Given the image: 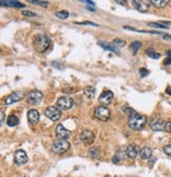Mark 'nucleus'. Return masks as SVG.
I'll return each mask as SVG.
<instances>
[{
    "label": "nucleus",
    "mask_w": 171,
    "mask_h": 177,
    "mask_svg": "<svg viewBox=\"0 0 171 177\" xmlns=\"http://www.w3.org/2000/svg\"><path fill=\"white\" fill-rule=\"evenodd\" d=\"M89 156L91 157V158H98V157L100 156V151L98 148H96V146H93V148H91L89 149Z\"/></svg>",
    "instance_id": "obj_23"
},
{
    "label": "nucleus",
    "mask_w": 171,
    "mask_h": 177,
    "mask_svg": "<svg viewBox=\"0 0 171 177\" xmlns=\"http://www.w3.org/2000/svg\"><path fill=\"white\" fill-rule=\"evenodd\" d=\"M146 123H147L146 116H143V114H140L137 113H134L131 116H129L128 125L130 128L135 129V131H140V129H143L145 127Z\"/></svg>",
    "instance_id": "obj_2"
},
{
    "label": "nucleus",
    "mask_w": 171,
    "mask_h": 177,
    "mask_svg": "<svg viewBox=\"0 0 171 177\" xmlns=\"http://www.w3.org/2000/svg\"><path fill=\"white\" fill-rule=\"evenodd\" d=\"M163 24H165V26H171V22H166V21H164V22H162Z\"/></svg>",
    "instance_id": "obj_40"
},
{
    "label": "nucleus",
    "mask_w": 171,
    "mask_h": 177,
    "mask_svg": "<svg viewBox=\"0 0 171 177\" xmlns=\"http://www.w3.org/2000/svg\"><path fill=\"white\" fill-rule=\"evenodd\" d=\"M14 161L17 166H22V164H26L28 162V156H26V153L22 149H18L16 151L14 156Z\"/></svg>",
    "instance_id": "obj_11"
},
{
    "label": "nucleus",
    "mask_w": 171,
    "mask_h": 177,
    "mask_svg": "<svg viewBox=\"0 0 171 177\" xmlns=\"http://www.w3.org/2000/svg\"><path fill=\"white\" fill-rule=\"evenodd\" d=\"M94 117L100 121H107L110 119L111 111L108 107L106 106H98L94 109Z\"/></svg>",
    "instance_id": "obj_4"
},
{
    "label": "nucleus",
    "mask_w": 171,
    "mask_h": 177,
    "mask_svg": "<svg viewBox=\"0 0 171 177\" xmlns=\"http://www.w3.org/2000/svg\"><path fill=\"white\" fill-rule=\"evenodd\" d=\"M163 151H164V153L166 154V155H168V156L171 157V144L164 146V148H163Z\"/></svg>",
    "instance_id": "obj_31"
},
{
    "label": "nucleus",
    "mask_w": 171,
    "mask_h": 177,
    "mask_svg": "<svg viewBox=\"0 0 171 177\" xmlns=\"http://www.w3.org/2000/svg\"><path fill=\"white\" fill-rule=\"evenodd\" d=\"M79 138H80L81 142H83L85 144H89V143H91V142H93L94 134L91 131H89V129H85V131L80 134Z\"/></svg>",
    "instance_id": "obj_15"
},
{
    "label": "nucleus",
    "mask_w": 171,
    "mask_h": 177,
    "mask_svg": "<svg viewBox=\"0 0 171 177\" xmlns=\"http://www.w3.org/2000/svg\"><path fill=\"white\" fill-rule=\"evenodd\" d=\"M98 45H100L103 49L108 50V51H111V52H114V53H116V54H120V51H118L117 47H116L114 44H110V43H106V41H98Z\"/></svg>",
    "instance_id": "obj_16"
},
{
    "label": "nucleus",
    "mask_w": 171,
    "mask_h": 177,
    "mask_svg": "<svg viewBox=\"0 0 171 177\" xmlns=\"http://www.w3.org/2000/svg\"><path fill=\"white\" fill-rule=\"evenodd\" d=\"M21 13H22V15H24V16H30V17H35L36 16L35 13L30 12V11H22Z\"/></svg>",
    "instance_id": "obj_32"
},
{
    "label": "nucleus",
    "mask_w": 171,
    "mask_h": 177,
    "mask_svg": "<svg viewBox=\"0 0 171 177\" xmlns=\"http://www.w3.org/2000/svg\"><path fill=\"white\" fill-rule=\"evenodd\" d=\"M140 47H142V44H140V41H133V43L131 44L130 50L132 51L133 54H136V52L138 51V49H140Z\"/></svg>",
    "instance_id": "obj_25"
},
{
    "label": "nucleus",
    "mask_w": 171,
    "mask_h": 177,
    "mask_svg": "<svg viewBox=\"0 0 171 177\" xmlns=\"http://www.w3.org/2000/svg\"><path fill=\"white\" fill-rule=\"evenodd\" d=\"M83 2H86L87 4H90V6H95L94 1H85V0H83Z\"/></svg>",
    "instance_id": "obj_37"
},
{
    "label": "nucleus",
    "mask_w": 171,
    "mask_h": 177,
    "mask_svg": "<svg viewBox=\"0 0 171 177\" xmlns=\"http://www.w3.org/2000/svg\"><path fill=\"white\" fill-rule=\"evenodd\" d=\"M43 98V94L41 91L39 90H32L31 92H29L28 97V102L32 105H36V104H39L41 102V100Z\"/></svg>",
    "instance_id": "obj_6"
},
{
    "label": "nucleus",
    "mask_w": 171,
    "mask_h": 177,
    "mask_svg": "<svg viewBox=\"0 0 171 177\" xmlns=\"http://www.w3.org/2000/svg\"><path fill=\"white\" fill-rule=\"evenodd\" d=\"M166 122L163 120L162 118H153L150 122V127L152 131L154 132H160V131H165Z\"/></svg>",
    "instance_id": "obj_10"
},
{
    "label": "nucleus",
    "mask_w": 171,
    "mask_h": 177,
    "mask_svg": "<svg viewBox=\"0 0 171 177\" xmlns=\"http://www.w3.org/2000/svg\"><path fill=\"white\" fill-rule=\"evenodd\" d=\"M166 93L169 94V96H171V87H168V88L166 89Z\"/></svg>",
    "instance_id": "obj_39"
},
{
    "label": "nucleus",
    "mask_w": 171,
    "mask_h": 177,
    "mask_svg": "<svg viewBox=\"0 0 171 177\" xmlns=\"http://www.w3.org/2000/svg\"><path fill=\"white\" fill-rule=\"evenodd\" d=\"M30 3H33V4H37V6H41L43 7H47L49 6V2L48 1H40V0H32V1H30Z\"/></svg>",
    "instance_id": "obj_28"
},
{
    "label": "nucleus",
    "mask_w": 171,
    "mask_h": 177,
    "mask_svg": "<svg viewBox=\"0 0 171 177\" xmlns=\"http://www.w3.org/2000/svg\"><path fill=\"white\" fill-rule=\"evenodd\" d=\"M140 76H142V78H146V76L149 74V70H148V69H146V68H140Z\"/></svg>",
    "instance_id": "obj_30"
},
{
    "label": "nucleus",
    "mask_w": 171,
    "mask_h": 177,
    "mask_svg": "<svg viewBox=\"0 0 171 177\" xmlns=\"http://www.w3.org/2000/svg\"><path fill=\"white\" fill-rule=\"evenodd\" d=\"M113 44L115 45V46H117V47H124V46L126 45L125 41H121V39H118V38L114 39V41H113Z\"/></svg>",
    "instance_id": "obj_29"
},
{
    "label": "nucleus",
    "mask_w": 171,
    "mask_h": 177,
    "mask_svg": "<svg viewBox=\"0 0 171 177\" xmlns=\"http://www.w3.org/2000/svg\"><path fill=\"white\" fill-rule=\"evenodd\" d=\"M140 156L144 160H147V159L151 158V156H152V151H151V149L148 148V146L143 148L140 152Z\"/></svg>",
    "instance_id": "obj_18"
},
{
    "label": "nucleus",
    "mask_w": 171,
    "mask_h": 177,
    "mask_svg": "<svg viewBox=\"0 0 171 177\" xmlns=\"http://www.w3.org/2000/svg\"><path fill=\"white\" fill-rule=\"evenodd\" d=\"M78 24H88V26H93V27H97L96 24H93V22H90V21H86V22H77Z\"/></svg>",
    "instance_id": "obj_35"
},
{
    "label": "nucleus",
    "mask_w": 171,
    "mask_h": 177,
    "mask_svg": "<svg viewBox=\"0 0 171 177\" xmlns=\"http://www.w3.org/2000/svg\"><path fill=\"white\" fill-rule=\"evenodd\" d=\"M70 149V143L67 140H58L54 141L52 144V151L55 154H63Z\"/></svg>",
    "instance_id": "obj_3"
},
{
    "label": "nucleus",
    "mask_w": 171,
    "mask_h": 177,
    "mask_svg": "<svg viewBox=\"0 0 171 177\" xmlns=\"http://www.w3.org/2000/svg\"><path fill=\"white\" fill-rule=\"evenodd\" d=\"M137 153H138V149H137V146L135 145H128L127 149H126V155L131 159H134L135 157L137 156Z\"/></svg>",
    "instance_id": "obj_17"
},
{
    "label": "nucleus",
    "mask_w": 171,
    "mask_h": 177,
    "mask_svg": "<svg viewBox=\"0 0 171 177\" xmlns=\"http://www.w3.org/2000/svg\"><path fill=\"white\" fill-rule=\"evenodd\" d=\"M150 27H153V28H157V29H168L167 26H165V24H163L162 22H149Z\"/></svg>",
    "instance_id": "obj_27"
},
{
    "label": "nucleus",
    "mask_w": 171,
    "mask_h": 177,
    "mask_svg": "<svg viewBox=\"0 0 171 177\" xmlns=\"http://www.w3.org/2000/svg\"><path fill=\"white\" fill-rule=\"evenodd\" d=\"M74 105V101L69 96H63L57 100V107L60 110H69Z\"/></svg>",
    "instance_id": "obj_5"
},
{
    "label": "nucleus",
    "mask_w": 171,
    "mask_h": 177,
    "mask_svg": "<svg viewBox=\"0 0 171 177\" xmlns=\"http://www.w3.org/2000/svg\"><path fill=\"white\" fill-rule=\"evenodd\" d=\"M124 110H125L126 113H127V114H129V116H131V114H134V113H135V111L133 110V109H131V108H125V109H124Z\"/></svg>",
    "instance_id": "obj_36"
},
{
    "label": "nucleus",
    "mask_w": 171,
    "mask_h": 177,
    "mask_svg": "<svg viewBox=\"0 0 171 177\" xmlns=\"http://www.w3.org/2000/svg\"><path fill=\"white\" fill-rule=\"evenodd\" d=\"M116 3H120V4H124V3H125V1H120V0H116Z\"/></svg>",
    "instance_id": "obj_41"
},
{
    "label": "nucleus",
    "mask_w": 171,
    "mask_h": 177,
    "mask_svg": "<svg viewBox=\"0 0 171 177\" xmlns=\"http://www.w3.org/2000/svg\"><path fill=\"white\" fill-rule=\"evenodd\" d=\"M18 123H19V119L17 118V116H15V114L9 116V118H7L6 120V124L9 126H11V127H14V126L18 125Z\"/></svg>",
    "instance_id": "obj_21"
},
{
    "label": "nucleus",
    "mask_w": 171,
    "mask_h": 177,
    "mask_svg": "<svg viewBox=\"0 0 171 177\" xmlns=\"http://www.w3.org/2000/svg\"><path fill=\"white\" fill-rule=\"evenodd\" d=\"M56 17H58V18L60 19H67L69 17V12L68 11H58L55 13Z\"/></svg>",
    "instance_id": "obj_26"
},
{
    "label": "nucleus",
    "mask_w": 171,
    "mask_h": 177,
    "mask_svg": "<svg viewBox=\"0 0 171 177\" xmlns=\"http://www.w3.org/2000/svg\"><path fill=\"white\" fill-rule=\"evenodd\" d=\"M165 132H167V133H171V121H169V122H166Z\"/></svg>",
    "instance_id": "obj_34"
},
{
    "label": "nucleus",
    "mask_w": 171,
    "mask_h": 177,
    "mask_svg": "<svg viewBox=\"0 0 171 177\" xmlns=\"http://www.w3.org/2000/svg\"><path fill=\"white\" fill-rule=\"evenodd\" d=\"M4 122V111L1 110V124Z\"/></svg>",
    "instance_id": "obj_38"
},
{
    "label": "nucleus",
    "mask_w": 171,
    "mask_h": 177,
    "mask_svg": "<svg viewBox=\"0 0 171 177\" xmlns=\"http://www.w3.org/2000/svg\"><path fill=\"white\" fill-rule=\"evenodd\" d=\"M83 93H85V96L88 99L92 100L94 99V97H95V88H94L93 86H87L85 87V89H83Z\"/></svg>",
    "instance_id": "obj_19"
},
{
    "label": "nucleus",
    "mask_w": 171,
    "mask_h": 177,
    "mask_svg": "<svg viewBox=\"0 0 171 177\" xmlns=\"http://www.w3.org/2000/svg\"><path fill=\"white\" fill-rule=\"evenodd\" d=\"M46 116L48 117L49 119H51L52 121H57L60 119L61 117V111L58 107H54V106H50L46 109L44 111Z\"/></svg>",
    "instance_id": "obj_8"
},
{
    "label": "nucleus",
    "mask_w": 171,
    "mask_h": 177,
    "mask_svg": "<svg viewBox=\"0 0 171 177\" xmlns=\"http://www.w3.org/2000/svg\"><path fill=\"white\" fill-rule=\"evenodd\" d=\"M151 3H152L155 7L163 9V7H166L168 6L169 0H151Z\"/></svg>",
    "instance_id": "obj_20"
},
{
    "label": "nucleus",
    "mask_w": 171,
    "mask_h": 177,
    "mask_svg": "<svg viewBox=\"0 0 171 177\" xmlns=\"http://www.w3.org/2000/svg\"><path fill=\"white\" fill-rule=\"evenodd\" d=\"M167 55H168V58L166 59L164 63H165V65H171V51L167 52Z\"/></svg>",
    "instance_id": "obj_33"
},
{
    "label": "nucleus",
    "mask_w": 171,
    "mask_h": 177,
    "mask_svg": "<svg viewBox=\"0 0 171 177\" xmlns=\"http://www.w3.org/2000/svg\"><path fill=\"white\" fill-rule=\"evenodd\" d=\"M146 53H147V55L151 57V58H154V59H157L161 57V54L157 53V52H155L153 49H147L146 50Z\"/></svg>",
    "instance_id": "obj_24"
},
{
    "label": "nucleus",
    "mask_w": 171,
    "mask_h": 177,
    "mask_svg": "<svg viewBox=\"0 0 171 177\" xmlns=\"http://www.w3.org/2000/svg\"><path fill=\"white\" fill-rule=\"evenodd\" d=\"M39 119H40V114H39L38 110H36V109H30L28 111V120L32 125H36L39 122Z\"/></svg>",
    "instance_id": "obj_14"
},
{
    "label": "nucleus",
    "mask_w": 171,
    "mask_h": 177,
    "mask_svg": "<svg viewBox=\"0 0 171 177\" xmlns=\"http://www.w3.org/2000/svg\"><path fill=\"white\" fill-rule=\"evenodd\" d=\"M113 92L110 91V90H106L104 91L103 93L100 96V98H98V101H100V104H103V105H108V104H110L111 102H112L113 100Z\"/></svg>",
    "instance_id": "obj_13"
},
{
    "label": "nucleus",
    "mask_w": 171,
    "mask_h": 177,
    "mask_svg": "<svg viewBox=\"0 0 171 177\" xmlns=\"http://www.w3.org/2000/svg\"><path fill=\"white\" fill-rule=\"evenodd\" d=\"M55 135L57 138L60 139V140H66V139H68L69 137L71 136V132L68 131V129L61 125V124H59L55 129Z\"/></svg>",
    "instance_id": "obj_12"
},
{
    "label": "nucleus",
    "mask_w": 171,
    "mask_h": 177,
    "mask_svg": "<svg viewBox=\"0 0 171 177\" xmlns=\"http://www.w3.org/2000/svg\"><path fill=\"white\" fill-rule=\"evenodd\" d=\"M132 3L137 11L142 12V13H146V12L149 11L151 1H149V0H133Z\"/></svg>",
    "instance_id": "obj_9"
},
{
    "label": "nucleus",
    "mask_w": 171,
    "mask_h": 177,
    "mask_svg": "<svg viewBox=\"0 0 171 177\" xmlns=\"http://www.w3.org/2000/svg\"><path fill=\"white\" fill-rule=\"evenodd\" d=\"M0 3L2 6H16V7H24V4L20 3L19 1H0Z\"/></svg>",
    "instance_id": "obj_22"
},
{
    "label": "nucleus",
    "mask_w": 171,
    "mask_h": 177,
    "mask_svg": "<svg viewBox=\"0 0 171 177\" xmlns=\"http://www.w3.org/2000/svg\"><path fill=\"white\" fill-rule=\"evenodd\" d=\"M23 98H24L23 91H14L13 93H11L10 96L6 97V100H4V103H6V105H11V104L21 101Z\"/></svg>",
    "instance_id": "obj_7"
},
{
    "label": "nucleus",
    "mask_w": 171,
    "mask_h": 177,
    "mask_svg": "<svg viewBox=\"0 0 171 177\" xmlns=\"http://www.w3.org/2000/svg\"><path fill=\"white\" fill-rule=\"evenodd\" d=\"M33 46L37 52L43 53L51 46V39L46 34H37L33 39Z\"/></svg>",
    "instance_id": "obj_1"
}]
</instances>
